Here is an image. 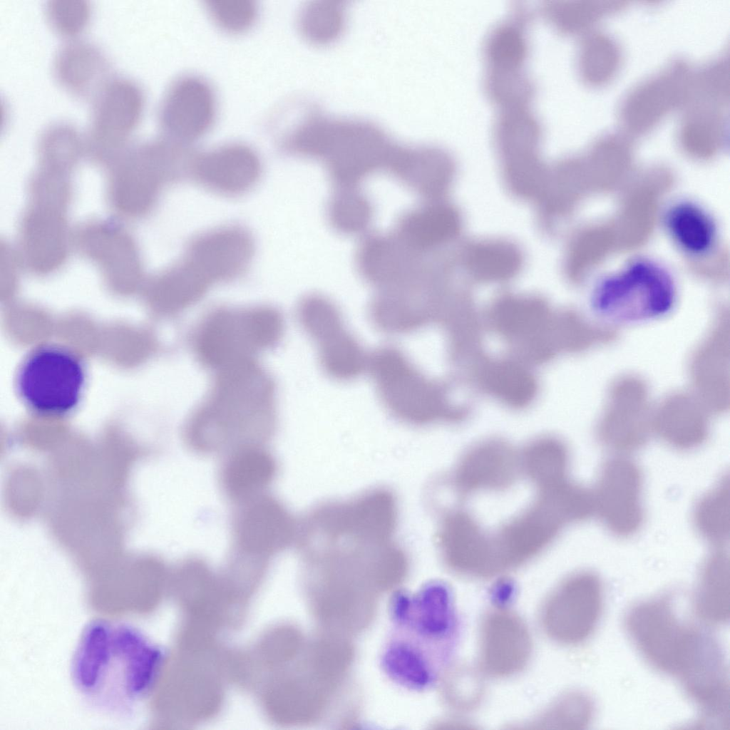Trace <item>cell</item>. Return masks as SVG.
I'll return each mask as SVG.
<instances>
[{"instance_id": "4fadbf2b", "label": "cell", "mask_w": 730, "mask_h": 730, "mask_svg": "<svg viewBox=\"0 0 730 730\" xmlns=\"http://www.w3.org/2000/svg\"><path fill=\"white\" fill-rule=\"evenodd\" d=\"M217 113V97L210 83L195 74L180 76L169 85L160 103L162 136L187 147L212 130Z\"/></svg>"}, {"instance_id": "1f68e13d", "label": "cell", "mask_w": 730, "mask_h": 730, "mask_svg": "<svg viewBox=\"0 0 730 730\" xmlns=\"http://www.w3.org/2000/svg\"><path fill=\"white\" fill-rule=\"evenodd\" d=\"M595 714L592 698L579 690L558 696L538 714L523 724L530 729L580 730L590 725Z\"/></svg>"}, {"instance_id": "5bb4252c", "label": "cell", "mask_w": 730, "mask_h": 730, "mask_svg": "<svg viewBox=\"0 0 730 730\" xmlns=\"http://www.w3.org/2000/svg\"><path fill=\"white\" fill-rule=\"evenodd\" d=\"M693 72L687 62L676 59L634 86L620 108V120L625 133L644 134L671 110L683 108Z\"/></svg>"}, {"instance_id": "30bf717a", "label": "cell", "mask_w": 730, "mask_h": 730, "mask_svg": "<svg viewBox=\"0 0 730 730\" xmlns=\"http://www.w3.org/2000/svg\"><path fill=\"white\" fill-rule=\"evenodd\" d=\"M298 320L317 346L324 373L338 381L357 379L368 369L369 354L347 330L336 305L327 297L311 294L297 308Z\"/></svg>"}, {"instance_id": "f35d334b", "label": "cell", "mask_w": 730, "mask_h": 730, "mask_svg": "<svg viewBox=\"0 0 730 730\" xmlns=\"http://www.w3.org/2000/svg\"><path fill=\"white\" fill-rule=\"evenodd\" d=\"M625 7L624 2L616 1H580L565 6L562 10L563 29L569 31H586L605 16Z\"/></svg>"}, {"instance_id": "8fae6325", "label": "cell", "mask_w": 730, "mask_h": 730, "mask_svg": "<svg viewBox=\"0 0 730 730\" xmlns=\"http://www.w3.org/2000/svg\"><path fill=\"white\" fill-rule=\"evenodd\" d=\"M488 320L495 332L513 345L524 363L548 361L557 349L556 315L540 296L500 295L488 310Z\"/></svg>"}, {"instance_id": "f546056e", "label": "cell", "mask_w": 730, "mask_h": 730, "mask_svg": "<svg viewBox=\"0 0 730 730\" xmlns=\"http://www.w3.org/2000/svg\"><path fill=\"white\" fill-rule=\"evenodd\" d=\"M519 456L521 471L537 489L550 488L568 479V451L562 441L553 436L534 439Z\"/></svg>"}, {"instance_id": "d6a6232c", "label": "cell", "mask_w": 730, "mask_h": 730, "mask_svg": "<svg viewBox=\"0 0 730 730\" xmlns=\"http://www.w3.org/2000/svg\"><path fill=\"white\" fill-rule=\"evenodd\" d=\"M579 68L584 81L600 86L611 81L622 62L621 48L608 34L592 31L580 45Z\"/></svg>"}, {"instance_id": "ac0fdd59", "label": "cell", "mask_w": 730, "mask_h": 730, "mask_svg": "<svg viewBox=\"0 0 730 730\" xmlns=\"http://www.w3.org/2000/svg\"><path fill=\"white\" fill-rule=\"evenodd\" d=\"M86 143L96 155L117 151L127 142L144 108L142 90L133 81L111 78L93 98Z\"/></svg>"}, {"instance_id": "836d02e7", "label": "cell", "mask_w": 730, "mask_h": 730, "mask_svg": "<svg viewBox=\"0 0 730 730\" xmlns=\"http://www.w3.org/2000/svg\"><path fill=\"white\" fill-rule=\"evenodd\" d=\"M441 677L443 698L451 710L468 713L480 706L486 686L485 675L478 667L466 663L451 664Z\"/></svg>"}, {"instance_id": "603a6c76", "label": "cell", "mask_w": 730, "mask_h": 730, "mask_svg": "<svg viewBox=\"0 0 730 730\" xmlns=\"http://www.w3.org/2000/svg\"><path fill=\"white\" fill-rule=\"evenodd\" d=\"M252 254L250 236L241 229L226 227L195 239L185 259L212 284L237 276L248 265Z\"/></svg>"}, {"instance_id": "4316f807", "label": "cell", "mask_w": 730, "mask_h": 730, "mask_svg": "<svg viewBox=\"0 0 730 730\" xmlns=\"http://www.w3.org/2000/svg\"><path fill=\"white\" fill-rule=\"evenodd\" d=\"M56 79L79 97L93 98L111 78L106 57L90 43L73 40L63 44L53 61Z\"/></svg>"}, {"instance_id": "ab89813d", "label": "cell", "mask_w": 730, "mask_h": 730, "mask_svg": "<svg viewBox=\"0 0 730 730\" xmlns=\"http://www.w3.org/2000/svg\"><path fill=\"white\" fill-rule=\"evenodd\" d=\"M51 27L58 34L72 36L83 29L89 16V6L84 1H50L46 7Z\"/></svg>"}, {"instance_id": "3957f363", "label": "cell", "mask_w": 730, "mask_h": 730, "mask_svg": "<svg viewBox=\"0 0 730 730\" xmlns=\"http://www.w3.org/2000/svg\"><path fill=\"white\" fill-rule=\"evenodd\" d=\"M160 650L135 627L94 620L84 628L73 657L71 675L80 693L113 708H131L152 687Z\"/></svg>"}, {"instance_id": "6da1fadb", "label": "cell", "mask_w": 730, "mask_h": 730, "mask_svg": "<svg viewBox=\"0 0 730 730\" xmlns=\"http://www.w3.org/2000/svg\"><path fill=\"white\" fill-rule=\"evenodd\" d=\"M395 494L375 488L314 507L298 523L296 542L307 574L328 584L388 583L408 560L395 538Z\"/></svg>"}, {"instance_id": "5b68a950", "label": "cell", "mask_w": 730, "mask_h": 730, "mask_svg": "<svg viewBox=\"0 0 730 730\" xmlns=\"http://www.w3.org/2000/svg\"><path fill=\"white\" fill-rule=\"evenodd\" d=\"M678 302L679 287L672 272L659 261L644 257L628 260L600 277L589 297L594 317L617 327L664 319Z\"/></svg>"}, {"instance_id": "ba28073f", "label": "cell", "mask_w": 730, "mask_h": 730, "mask_svg": "<svg viewBox=\"0 0 730 730\" xmlns=\"http://www.w3.org/2000/svg\"><path fill=\"white\" fill-rule=\"evenodd\" d=\"M83 361L72 351L57 345H43L23 360L16 375L17 392L34 413L63 416L79 405L85 390Z\"/></svg>"}, {"instance_id": "f1b7e54d", "label": "cell", "mask_w": 730, "mask_h": 730, "mask_svg": "<svg viewBox=\"0 0 730 730\" xmlns=\"http://www.w3.org/2000/svg\"><path fill=\"white\" fill-rule=\"evenodd\" d=\"M693 611L703 624L720 626L728 622L729 570L727 556L721 551L704 561L693 596Z\"/></svg>"}, {"instance_id": "8d00e7d4", "label": "cell", "mask_w": 730, "mask_h": 730, "mask_svg": "<svg viewBox=\"0 0 730 730\" xmlns=\"http://www.w3.org/2000/svg\"><path fill=\"white\" fill-rule=\"evenodd\" d=\"M696 531L708 542L722 545L729 533V480L723 478L695 505L693 514Z\"/></svg>"}, {"instance_id": "484cf974", "label": "cell", "mask_w": 730, "mask_h": 730, "mask_svg": "<svg viewBox=\"0 0 730 730\" xmlns=\"http://www.w3.org/2000/svg\"><path fill=\"white\" fill-rule=\"evenodd\" d=\"M458 259L467 277L480 284L508 282L520 274L524 264L521 249L503 239L467 242Z\"/></svg>"}, {"instance_id": "ffe728a7", "label": "cell", "mask_w": 730, "mask_h": 730, "mask_svg": "<svg viewBox=\"0 0 730 730\" xmlns=\"http://www.w3.org/2000/svg\"><path fill=\"white\" fill-rule=\"evenodd\" d=\"M463 218L457 207L446 200L425 201L402 214L390 232L412 256L427 259L461 235Z\"/></svg>"}, {"instance_id": "7c38bea8", "label": "cell", "mask_w": 730, "mask_h": 730, "mask_svg": "<svg viewBox=\"0 0 730 730\" xmlns=\"http://www.w3.org/2000/svg\"><path fill=\"white\" fill-rule=\"evenodd\" d=\"M567 523L555 502L549 495L537 493L535 501L527 509L491 535L499 573L518 567L536 557Z\"/></svg>"}, {"instance_id": "74e56055", "label": "cell", "mask_w": 730, "mask_h": 730, "mask_svg": "<svg viewBox=\"0 0 730 730\" xmlns=\"http://www.w3.org/2000/svg\"><path fill=\"white\" fill-rule=\"evenodd\" d=\"M205 9L219 29L232 34L250 29L259 15V7L252 0H209Z\"/></svg>"}, {"instance_id": "44dd1931", "label": "cell", "mask_w": 730, "mask_h": 730, "mask_svg": "<svg viewBox=\"0 0 730 730\" xmlns=\"http://www.w3.org/2000/svg\"><path fill=\"white\" fill-rule=\"evenodd\" d=\"M521 471L520 456L504 441L488 439L473 446L461 457L451 482L463 495L508 488Z\"/></svg>"}, {"instance_id": "2e32d148", "label": "cell", "mask_w": 730, "mask_h": 730, "mask_svg": "<svg viewBox=\"0 0 730 730\" xmlns=\"http://www.w3.org/2000/svg\"><path fill=\"white\" fill-rule=\"evenodd\" d=\"M533 650L529 628L514 610L497 606L483 616L478 631V667L496 679L509 678L523 672Z\"/></svg>"}, {"instance_id": "9a60e30c", "label": "cell", "mask_w": 730, "mask_h": 730, "mask_svg": "<svg viewBox=\"0 0 730 730\" xmlns=\"http://www.w3.org/2000/svg\"><path fill=\"white\" fill-rule=\"evenodd\" d=\"M642 490L638 466L626 456L615 457L604 464L592 490L594 513L611 533L632 535L644 521Z\"/></svg>"}, {"instance_id": "8992f818", "label": "cell", "mask_w": 730, "mask_h": 730, "mask_svg": "<svg viewBox=\"0 0 730 730\" xmlns=\"http://www.w3.org/2000/svg\"><path fill=\"white\" fill-rule=\"evenodd\" d=\"M367 371L382 404L398 421L414 426L463 419L445 384L426 376L399 349L384 346L369 354Z\"/></svg>"}, {"instance_id": "d6986e66", "label": "cell", "mask_w": 730, "mask_h": 730, "mask_svg": "<svg viewBox=\"0 0 730 730\" xmlns=\"http://www.w3.org/2000/svg\"><path fill=\"white\" fill-rule=\"evenodd\" d=\"M436 543L443 562L455 573L477 579L498 575L491 535L467 512L446 513Z\"/></svg>"}, {"instance_id": "7a4b0ae2", "label": "cell", "mask_w": 730, "mask_h": 730, "mask_svg": "<svg viewBox=\"0 0 730 730\" xmlns=\"http://www.w3.org/2000/svg\"><path fill=\"white\" fill-rule=\"evenodd\" d=\"M274 395L270 377L253 360L217 371L186 425L187 445L203 454L262 446L274 429Z\"/></svg>"}, {"instance_id": "83f0119b", "label": "cell", "mask_w": 730, "mask_h": 730, "mask_svg": "<svg viewBox=\"0 0 730 730\" xmlns=\"http://www.w3.org/2000/svg\"><path fill=\"white\" fill-rule=\"evenodd\" d=\"M482 359L474 372L481 389L510 408H523L533 402L538 381L524 362L510 358Z\"/></svg>"}, {"instance_id": "9c48e42d", "label": "cell", "mask_w": 730, "mask_h": 730, "mask_svg": "<svg viewBox=\"0 0 730 730\" xmlns=\"http://www.w3.org/2000/svg\"><path fill=\"white\" fill-rule=\"evenodd\" d=\"M604 608V589L597 575L573 573L547 595L539 609L541 629L552 642L577 646L597 629Z\"/></svg>"}, {"instance_id": "d590c367", "label": "cell", "mask_w": 730, "mask_h": 730, "mask_svg": "<svg viewBox=\"0 0 730 730\" xmlns=\"http://www.w3.org/2000/svg\"><path fill=\"white\" fill-rule=\"evenodd\" d=\"M372 204L359 187L334 189L327 207V218L337 232H364L373 219Z\"/></svg>"}, {"instance_id": "4dcf8cb0", "label": "cell", "mask_w": 730, "mask_h": 730, "mask_svg": "<svg viewBox=\"0 0 730 730\" xmlns=\"http://www.w3.org/2000/svg\"><path fill=\"white\" fill-rule=\"evenodd\" d=\"M724 108L701 103L686 105L677 133L684 147L701 153L719 148L727 134Z\"/></svg>"}, {"instance_id": "277c9868", "label": "cell", "mask_w": 730, "mask_h": 730, "mask_svg": "<svg viewBox=\"0 0 730 730\" xmlns=\"http://www.w3.org/2000/svg\"><path fill=\"white\" fill-rule=\"evenodd\" d=\"M623 624L644 662L676 679L682 688L705 676L723 655L710 633L679 617L669 594L634 603L624 614Z\"/></svg>"}, {"instance_id": "7402d4cb", "label": "cell", "mask_w": 730, "mask_h": 730, "mask_svg": "<svg viewBox=\"0 0 730 730\" xmlns=\"http://www.w3.org/2000/svg\"><path fill=\"white\" fill-rule=\"evenodd\" d=\"M188 163L203 185L224 194L252 187L261 173L257 152L242 143H229L189 157Z\"/></svg>"}, {"instance_id": "d4e9b609", "label": "cell", "mask_w": 730, "mask_h": 730, "mask_svg": "<svg viewBox=\"0 0 730 730\" xmlns=\"http://www.w3.org/2000/svg\"><path fill=\"white\" fill-rule=\"evenodd\" d=\"M227 453L220 470L221 485L237 505L264 493L274 480L276 461L262 446H242Z\"/></svg>"}, {"instance_id": "e0dca14e", "label": "cell", "mask_w": 730, "mask_h": 730, "mask_svg": "<svg viewBox=\"0 0 730 730\" xmlns=\"http://www.w3.org/2000/svg\"><path fill=\"white\" fill-rule=\"evenodd\" d=\"M297 527L282 502L264 493L238 504L232 523L234 550L267 560L296 540Z\"/></svg>"}, {"instance_id": "e575fe53", "label": "cell", "mask_w": 730, "mask_h": 730, "mask_svg": "<svg viewBox=\"0 0 730 730\" xmlns=\"http://www.w3.org/2000/svg\"><path fill=\"white\" fill-rule=\"evenodd\" d=\"M210 282L188 261L173 267L160 278L158 292L165 307L180 312L197 302Z\"/></svg>"}, {"instance_id": "cb8c5ba5", "label": "cell", "mask_w": 730, "mask_h": 730, "mask_svg": "<svg viewBox=\"0 0 730 730\" xmlns=\"http://www.w3.org/2000/svg\"><path fill=\"white\" fill-rule=\"evenodd\" d=\"M662 223L674 245L690 258L707 257L716 249V222L705 207L695 201L684 199L673 202L665 209Z\"/></svg>"}, {"instance_id": "52a82bcc", "label": "cell", "mask_w": 730, "mask_h": 730, "mask_svg": "<svg viewBox=\"0 0 730 730\" xmlns=\"http://www.w3.org/2000/svg\"><path fill=\"white\" fill-rule=\"evenodd\" d=\"M283 329L281 314L271 307L220 309L203 319L194 347L202 364L219 371L252 360L279 341Z\"/></svg>"}]
</instances>
